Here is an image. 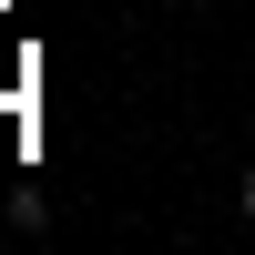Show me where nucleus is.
<instances>
[{"mask_svg": "<svg viewBox=\"0 0 255 255\" xmlns=\"http://www.w3.org/2000/svg\"><path fill=\"white\" fill-rule=\"evenodd\" d=\"M10 225L41 235V225H51V194H41V184H10Z\"/></svg>", "mask_w": 255, "mask_h": 255, "instance_id": "f257e3e1", "label": "nucleus"}, {"mask_svg": "<svg viewBox=\"0 0 255 255\" xmlns=\"http://www.w3.org/2000/svg\"><path fill=\"white\" fill-rule=\"evenodd\" d=\"M245 225H255V163H245Z\"/></svg>", "mask_w": 255, "mask_h": 255, "instance_id": "f03ea898", "label": "nucleus"}]
</instances>
